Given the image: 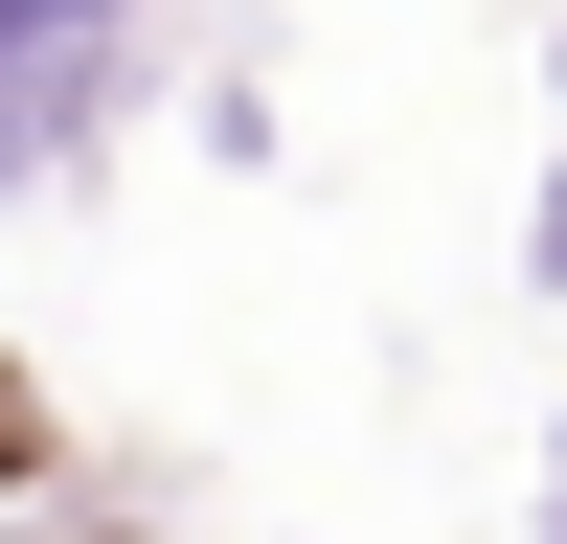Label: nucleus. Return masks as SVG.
<instances>
[{"instance_id":"f03ea898","label":"nucleus","mask_w":567,"mask_h":544,"mask_svg":"<svg viewBox=\"0 0 567 544\" xmlns=\"http://www.w3.org/2000/svg\"><path fill=\"white\" fill-rule=\"evenodd\" d=\"M545 272H567V181H545Z\"/></svg>"},{"instance_id":"f257e3e1","label":"nucleus","mask_w":567,"mask_h":544,"mask_svg":"<svg viewBox=\"0 0 567 544\" xmlns=\"http://www.w3.org/2000/svg\"><path fill=\"white\" fill-rule=\"evenodd\" d=\"M136 23H159V0H0V181L91 159V114H114Z\"/></svg>"}]
</instances>
